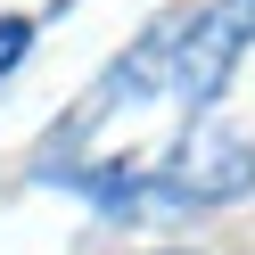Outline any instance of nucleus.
I'll list each match as a JSON object with an SVG mask.
<instances>
[{
	"label": "nucleus",
	"instance_id": "nucleus-3",
	"mask_svg": "<svg viewBox=\"0 0 255 255\" xmlns=\"http://www.w3.org/2000/svg\"><path fill=\"white\" fill-rule=\"evenodd\" d=\"M156 255H189V247H156Z\"/></svg>",
	"mask_w": 255,
	"mask_h": 255
},
{
	"label": "nucleus",
	"instance_id": "nucleus-2",
	"mask_svg": "<svg viewBox=\"0 0 255 255\" xmlns=\"http://www.w3.org/2000/svg\"><path fill=\"white\" fill-rule=\"evenodd\" d=\"M25 50H33V17H0V83L25 66Z\"/></svg>",
	"mask_w": 255,
	"mask_h": 255
},
{
	"label": "nucleus",
	"instance_id": "nucleus-1",
	"mask_svg": "<svg viewBox=\"0 0 255 255\" xmlns=\"http://www.w3.org/2000/svg\"><path fill=\"white\" fill-rule=\"evenodd\" d=\"M239 50H255V0H189L173 17H156L83 99L58 116V140L33 173H58L74 156H91L116 124H132L140 107H181V124L214 116V99L231 91Z\"/></svg>",
	"mask_w": 255,
	"mask_h": 255
}]
</instances>
